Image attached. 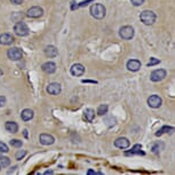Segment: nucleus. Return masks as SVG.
I'll return each instance as SVG.
<instances>
[{"label": "nucleus", "instance_id": "obj_1", "mask_svg": "<svg viewBox=\"0 0 175 175\" xmlns=\"http://www.w3.org/2000/svg\"><path fill=\"white\" fill-rule=\"evenodd\" d=\"M89 12H90V15L94 18H96V20H102V18H104L105 14H107V9H105V7L103 6L102 4H94L90 7Z\"/></svg>", "mask_w": 175, "mask_h": 175}, {"label": "nucleus", "instance_id": "obj_2", "mask_svg": "<svg viewBox=\"0 0 175 175\" xmlns=\"http://www.w3.org/2000/svg\"><path fill=\"white\" fill-rule=\"evenodd\" d=\"M140 20L146 25H152L156 22V14L152 10H143L140 15Z\"/></svg>", "mask_w": 175, "mask_h": 175}, {"label": "nucleus", "instance_id": "obj_3", "mask_svg": "<svg viewBox=\"0 0 175 175\" xmlns=\"http://www.w3.org/2000/svg\"><path fill=\"white\" fill-rule=\"evenodd\" d=\"M14 32L18 37H25L29 35L30 30H29V26H28L24 22H18L15 24Z\"/></svg>", "mask_w": 175, "mask_h": 175}, {"label": "nucleus", "instance_id": "obj_4", "mask_svg": "<svg viewBox=\"0 0 175 175\" xmlns=\"http://www.w3.org/2000/svg\"><path fill=\"white\" fill-rule=\"evenodd\" d=\"M166 76H167L166 70H164V69H158V70H154V71L151 72V74H150V79H151L153 82H159V81L164 80V79L166 78Z\"/></svg>", "mask_w": 175, "mask_h": 175}, {"label": "nucleus", "instance_id": "obj_5", "mask_svg": "<svg viewBox=\"0 0 175 175\" xmlns=\"http://www.w3.org/2000/svg\"><path fill=\"white\" fill-rule=\"evenodd\" d=\"M7 56H8V58L12 60V61H18V60L22 58L23 51H22V49L18 48V47H13V48L8 49Z\"/></svg>", "mask_w": 175, "mask_h": 175}, {"label": "nucleus", "instance_id": "obj_6", "mask_svg": "<svg viewBox=\"0 0 175 175\" xmlns=\"http://www.w3.org/2000/svg\"><path fill=\"white\" fill-rule=\"evenodd\" d=\"M119 36L125 40H129L134 37V29L129 25H125L119 30Z\"/></svg>", "mask_w": 175, "mask_h": 175}, {"label": "nucleus", "instance_id": "obj_7", "mask_svg": "<svg viewBox=\"0 0 175 175\" xmlns=\"http://www.w3.org/2000/svg\"><path fill=\"white\" fill-rule=\"evenodd\" d=\"M161 104H162V100H161L160 96L158 95H151L149 99H148V105L150 108H153V109H157L159 108Z\"/></svg>", "mask_w": 175, "mask_h": 175}, {"label": "nucleus", "instance_id": "obj_8", "mask_svg": "<svg viewBox=\"0 0 175 175\" xmlns=\"http://www.w3.org/2000/svg\"><path fill=\"white\" fill-rule=\"evenodd\" d=\"M43 14H44L43 8L39 7V6H35V7H31L29 10H28L26 16H28V17H31V18H38V17L43 16Z\"/></svg>", "mask_w": 175, "mask_h": 175}, {"label": "nucleus", "instance_id": "obj_9", "mask_svg": "<svg viewBox=\"0 0 175 175\" xmlns=\"http://www.w3.org/2000/svg\"><path fill=\"white\" fill-rule=\"evenodd\" d=\"M70 72L72 76L74 77H80L82 76L84 73H85V66L80 64V63H77V64H73L71 66V70H70Z\"/></svg>", "mask_w": 175, "mask_h": 175}, {"label": "nucleus", "instance_id": "obj_10", "mask_svg": "<svg viewBox=\"0 0 175 175\" xmlns=\"http://www.w3.org/2000/svg\"><path fill=\"white\" fill-rule=\"evenodd\" d=\"M14 37L12 36L10 33H2V35H0V44L4 45V46L12 45L14 43Z\"/></svg>", "mask_w": 175, "mask_h": 175}, {"label": "nucleus", "instance_id": "obj_11", "mask_svg": "<svg viewBox=\"0 0 175 175\" xmlns=\"http://www.w3.org/2000/svg\"><path fill=\"white\" fill-rule=\"evenodd\" d=\"M47 92L51 95H58L61 93V85L57 82H51L47 86Z\"/></svg>", "mask_w": 175, "mask_h": 175}, {"label": "nucleus", "instance_id": "obj_12", "mask_svg": "<svg viewBox=\"0 0 175 175\" xmlns=\"http://www.w3.org/2000/svg\"><path fill=\"white\" fill-rule=\"evenodd\" d=\"M39 141H40V143L44 144V146H51V144H53V143L55 142L54 138H53L51 135H49V134H41V135L39 136Z\"/></svg>", "mask_w": 175, "mask_h": 175}, {"label": "nucleus", "instance_id": "obj_13", "mask_svg": "<svg viewBox=\"0 0 175 175\" xmlns=\"http://www.w3.org/2000/svg\"><path fill=\"white\" fill-rule=\"evenodd\" d=\"M41 69H43L44 72L48 73V74H51V73H54L56 71V64H55L54 62H46V63L43 64Z\"/></svg>", "mask_w": 175, "mask_h": 175}, {"label": "nucleus", "instance_id": "obj_14", "mask_svg": "<svg viewBox=\"0 0 175 175\" xmlns=\"http://www.w3.org/2000/svg\"><path fill=\"white\" fill-rule=\"evenodd\" d=\"M129 140L126 139V138H118V139L115 141V146L119 149H127L129 146Z\"/></svg>", "mask_w": 175, "mask_h": 175}, {"label": "nucleus", "instance_id": "obj_15", "mask_svg": "<svg viewBox=\"0 0 175 175\" xmlns=\"http://www.w3.org/2000/svg\"><path fill=\"white\" fill-rule=\"evenodd\" d=\"M140 68H141V62H140L139 60H129L127 62V69L129 71H133V72L139 71Z\"/></svg>", "mask_w": 175, "mask_h": 175}, {"label": "nucleus", "instance_id": "obj_16", "mask_svg": "<svg viewBox=\"0 0 175 175\" xmlns=\"http://www.w3.org/2000/svg\"><path fill=\"white\" fill-rule=\"evenodd\" d=\"M58 54V51L57 48L55 47V46H51V45H49V46H47L46 48H45V55L47 56V57H56Z\"/></svg>", "mask_w": 175, "mask_h": 175}, {"label": "nucleus", "instance_id": "obj_17", "mask_svg": "<svg viewBox=\"0 0 175 175\" xmlns=\"http://www.w3.org/2000/svg\"><path fill=\"white\" fill-rule=\"evenodd\" d=\"M33 110L31 109H24L22 111V113H21V118H22V120L24 121H29L31 120L32 118H33Z\"/></svg>", "mask_w": 175, "mask_h": 175}, {"label": "nucleus", "instance_id": "obj_18", "mask_svg": "<svg viewBox=\"0 0 175 175\" xmlns=\"http://www.w3.org/2000/svg\"><path fill=\"white\" fill-rule=\"evenodd\" d=\"M5 128L9 133H17V131H18V125L16 124L15 121H7L5 124Z\"/></svg>", "mask_w": 175, "mask_h": 175}, {"label": "nucleus", "instance_id": "obj_19", "mask_svg": "<svg viewBox=\"0 0 175 175\" xmlns=\"http://www.w3.org/2000/svg\"><path fill=\"white\" fill-rule=\"evenodd\" d=\"M84 115H85V119L87 120L88 123H92L95 117V111L93 109H86L85 112H84Z\"/></svg>", "mask_w": 175, "mask_h": 175}, {"label": "nucleus", "instance_id": "obj_20", "mask_svg": "<svg viewBox=\"0 0 175 175\" xmlns=\"http://www.w3.org/2000/svg\"><path fill=\"white\" fill-rule=\"evenodd\" d=\"M141 149H142V146H140V144H135V146L132 148L131 151H127L126 154L127 156H129V154H144L143 151H141Z\"/></svg>", "mask_w": 175, "mask_h": 175}, {"label": "nucleus", "instance_id": "obj_21", "mask_svg": "<svg viewBox=\"0 0 175 175\" xmlns=\"http://www.w3.org/2000/svg\"><path fill=\"white\" fill-rule=\"evenodd\" d=\"M10 165V159L8 157H0V166L1 167H7Z\"/></svg>", "mask_w": 175, "mask_h": 175}, {"label": "nucleus", "instance_id": "obj_22", "mask_svg": "<svg viewBox=\"0 0 175 175\" xmlns=\"http://www.w3.org/2000/svg\"><path fill=\"white\" fill-rule=\"evenodd\" d=\"M174 131V128L173 127H168V126H164L161 129H159V131L156 133V135L157 136H160L162 133H167V132H169V133H172V132Z\"/></svg>", "mask_w": 175, "mask_h": 175}, {"label": "nucleus", "instance_id": "obj_23", "mask_svg": "<svg viewBox=\"0 0 175 175\" xmlns=\"http://www.w3.org/2000/svg\"><path fill=\"white\" fill-rule=\"evenodd\" d=\"M107 112H108V105H107V104H101V105L99 107V109H97V115L103 116V115H105Z\"/></svg>", "mask_w": 175, "mask_h": 175}, {"label": "nucleus", "instance_id": "obj_24", "mask_svg": "<svg viewBox=\"0 0 175 175\" xmlns=\"http://www.w3.org/2000/svg\"><path fill=\"white\" fill-rule=\"evenodd\" d=\"M26 154V151L25 150H20V151H17L16 152V154H15V158L17 159V160H21V159H23L24 158V156Z\"/></svg>", "mask_w": 175, "mask_h": 175}, {"label": "nucleus", "instance_id": "obj_25", "mask_svg": "<svg viewBox=\"0 0 175 175\" xmlns=\"http://www.w3.org/2000/svg\"><path fill=\"white\" fill-rule=\"evenodd\" d=\"M10 146H14V148H21L22 146V141H20V140H12L10 141Z\"/></svg>", "mask_w": 175, "mask_h": 175}, {"label": "nucleus", "instance_id": "obj_26", "mask_svg": "<svg viewBox=\"0 0 175 175\" xmlns=\"http://www.w3.org/2000/svg\"><path fill=\"white\" fill-rule=\"evenodd\" d=\"M159 60L158 58H156V57H151L150 58V61H149V63L146 64L148 66H153V65H156V64H159Z\"/></svg>", "mask_w": 175, "mask_h": 175}, {"label": "nucleus", "instance_id": "obj_27", "mask_svg": "<svg viewBox=\"0 0 175 175\" xmlns=\"http://www.w3.org/2000/svg\"><path fill=\"white\" fill-rule=\"evenodd\" d=\"M8 146L4 142H0V152H8Z\"/></svg>", "mask_w": 175, "mask_h": 175}, {"label": "nucleus", "instance_id": "obj_28", "mask_svg": "<svg viewBox=\"0 0 175 175\" xmlns=\"http://www.w3.org/2000/svg\"><path fill=\"white\" fill-rule=\"evenodd\" d=\"M131 1L134 6H141L144 2V0H131Z\"/></svg>", "mask_w": 175, "mask_h": 175}, {"label": "nucleus", "instance_id": "obj_29", "mask_svg": "<svg viewBox=\"0 0 175 175\" xmlns=\"http://www.w3.org/2000/svg\"><path fill=\"white\" fill-rule=\"evenodd\" d=\"M92 1H94V0H86V1H82V2H80L77 7H85V6H87L89 2H92Z\"/></svg>", "mask_w": 175, "mask_h": 175}, {"label": "nucleus", "instance_id": "obj_30", "mask_svg": "<svg viewBox=\"0 0 175 175\" xmlns=\"http://www.w3.org/2000/svg\"><path fill=\"white\" fill-rule=\"evenodd\" d=\"M5 103H6V97L5 96H0V108L4 107Z\"/></svg>", "mask_w": 175, "mask_h": 175}, {"label": "nucleus", "instance_id": "obj_31", "mask_svg": "<svg viewBox=\"0 0 175 175\" xmlns=\"http://www.w3.org/2000/svg\"><path fill=\"white\" fill-rule=\"evenodd\" d=\"M24 0H10L12 4H15V5H21Z\"/></svg>", "mask_w": 175, "mask_h": 175}, {"label": "nucleus", "instance_id": "obj_32", "mask_svg": "<svg viewBox=\"0 0 175 175\" xmlns=\"http://www.w3.org/2000/svg\"><path fill=\"white\" fill-rule=\"evenodd\" d=\"M87 174L88 175H92V174H101V173H96V172H94V171H88Z\"/></svg>", "mask_w": 175, "mask_h": 175}, {"label": "nucleus", "instance_id": "obj_33", "mask_svg": "<svg viewBox=\"0 0 175 175\" xmlns=\"http://www.w3.org/2000/svg\"><path fill=\"white\" fill-rule=\"evenodd\" d=\"M45 174H46V175H48V174H53V171H46V172H45Z\"/></svg>", "mask_w": 175, "mask_h": 175}, {"label": "nucleus", "instance_id": "obj_34", "mask_svg": "<svg viewBox=\"0 0 175 175\" xmlns=\"http://www.w3.org/2000/svg\"><path fill=\"white\" fill-rule=\"evenodd\" d=\"M24 136H25V138H28V131H26V129L24 131Z\"/></svg>", "mask_w": 175, "mask_h": 175}, {"label": "nucleus", "instance_id": "obj_35", "mask_svg": "<svg viewBox=\"0 0 175 175\" xmlns=\"http://www.w3.org/2000/svg\"><path fill=\"white\" fill-rule=\"evenodd\" d=\"M2 73H4V72H2V70H1V69H0V77H1V76H2Z\"/></svg>", "mask_w": 175, "mask_h": 175}, {"label": "nucleus", "instance_id": "obj_36", "mask_svg": "<svg viewBox=\"0 0 175 175\" xmlns=\"http://www.w3.org/2000/svg\"><path fill=\"white\" fill-rule=\"evenodd\" d=\"M0 169H1V166H0Z\"/></svg>", "mask_w": 175, "mask_h": 175}]
</instances>
